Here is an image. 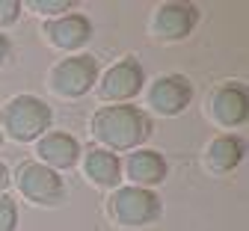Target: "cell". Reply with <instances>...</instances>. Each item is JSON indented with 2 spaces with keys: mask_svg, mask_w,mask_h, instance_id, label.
Listing matches in <instances>:
<instances>
[{
  "mask_svg": "<svg viewBox=\"0 0 249 231\" xmlns=\"http://www.w3.org/2000/svg\"><path fill=\"white\" fill-rule=\"evenodd\" d=\"M92 134L107 145V151H131L151 137V119L131 104L101 107L92 116Z\"/></svg>",
  "mask_w": 249,
  "mask_h": 231,
  "instance_id": "obj_1",
  "label": "cell"
},
{
  "mask_svg": "<svg viewBox=\"0 0 249 231\" xmlns=\"http://www.w3.org/2000/svg\"><path fill=\"white\" fill-rule=\"evenodd\" d=\"M51 122H53L51 107L36 95H18L0 110V124H3V130L18 142H30V140L45 137Z\"/></svg>",
  "mask_w": 249,
  "mask_h": 231,
  "instance_id": "obj_2",
  "label": "cell"
},
{
  "mask_svg": "<svg viewBox=\"0 0 249 231\" xmlns=\"http://www.w3.org/2000/svg\"><path fill=\"white\" fill-rule=\"evenodd\" d=\"M160 213H163L160 199L145 187H119L110 195V216L128 228L151 225L160 219Z\"/></svg>",
  "mask_w": 249,
  "mask_h": 231,
  "instance_id": "obj_3",
  "label": "cell"
},
{
  "mask_svg": "<svg viewBox=\"0 0 249 231\" xmlns=\"http://www.w3.org/2000/svg\"><path fill=\"white\" fill-rule=\"evenodd\" d=\"M15 181H18V190L36 205L56 208V205L66 202V181L59 178L56 169L45 166V163H39V160L21 163L18 172H15Z\"/></svg>",
  "mask_w": 249,
  "mask_h": 231,
  "instance_id": "obj_4",
  "label": "cell"
},
{
  "mask_svg": "<svg viewBox=\"0 0 249 231\" xmlns=\"http://www.w3.org/2000/svg\"><path fill=\"white\" fill-rule=\"evenodd\" d=\"M98 80V59L92 53H77L53 65L51 71V89L62 98H80Z\"/></svg>",
  "mask_w": 249,
  "mask_h": 231,
  "instance_id": "obj_5",
  "label": "cell"
},
{
  "mask_svg": "<svg viewBox=\"0 0 249 231\" xmlns=\"http://www.w3.org/2000/svg\"><path fill=\"white\" fill-rule=\"evenodd\" d=\"M145 83V71H142V65L134 59V56H124L122 62H116L113 69L101 77L98 83V95L104 98V101H128V98L140 95Z\"/></svg>",
  "mask_w": 249,
  "mask_h": 231,
  "instance_id": "obj_6",
  "label": "cell"
},
{
  "mask_svg": "<svg viewBox=\"0 0 249 231\" xmlns=\"http://www.w3.org/2000/svg\"><path fill=\"white\" fill-rule=\"evenodd\" d=\"M190 101H193V83L184 74H163L148 89V104L160 116H178L187 110Z\"/></svg>",
  "mask_w": 249,
  "mask_h": 231,
  "instance_id": "obj_7",
  "label": "cell"
},
{
  "mask_svg": "<svg viewBox=\"0 0 249 231\" xmlns=\"http://www.w3.org/2000/svg\"><path fill=\"white\" fill-rule=\"evenodd\" d=\"M196 21H199L196 6H190V3H163L154 12V33L166 42H178V39L190 36Z\"/></svg>",
  "mask_w": 249,
  "mask_h": 231,
  "instance_id": "obj_8",
  "label": "cell"
},
{
  "mask_svg": "<svg viewBox=\"0 0 249 231\" xmlns=\"http://www.w3.org/2000/svg\"><path fill=\"white\" fill-rule=\"evenodd\" d=\"M45 36L51 39V45L62 48V51H77L92 39V24L86 15L71 12V15H62L45 24Z\"/></svg>",
  "mask_w": 249,
  "mask_h": 231,
  "instance_id": "obj_9",
  "label": "cell"
},
{
  "mask_svg": "<svg viewBox=\"0 0 249 231\" xmlns=\"http://www.w3.org/2000/svg\"><path fill=\"white\" fill-rule=\"evenodd\" d=\"M211 110H213V119L226 124V127H237L246 122L249 116V95L240 83H226L213 92L211 98Z\"/></svg>",
  "mask_w": 249,
  "mask_h": 231,
  "instance_id": "obj_10",
  "label": "cell"
},
{
  "mask_svg": "<svg viewBox=\"0 0 249 231\" xmlns=\"http://www.w3.org/2000/svg\"><path fill=\"white\" fill-rule=\"evenodd\" d=\"M36 154L42 157L39 163H45L51 169H71L80 157V142L66 130H51V134L39 137Z\"/></svg>",
  "mask_w": 249,
  "mask_h": 231,
  "instance_id": "obj_11",
  "label": "cell"
},
{
  "mask_svg": "<svg viewBox=\"0 0 249 231\" xmlns=\"http://www.w3.org/2000/svg\"><path fill=\"white\" fill-rule=\"evenodd\" d=\"M124 169H128V178L134 181V187H154V184H163L166 178V160L160 151L154 148H137L128 163H124Z\"/></svg>",
  "mask_w": 249,
  "mask_h": 231,
  "instance_id": "obj_12",
  "label": "cell"
},
{
  "mask_svg": "<svg viewBox=\"0 0 249 231\" xmlns=\"http://www.w3.org/2000/svg\"><path fill=\"white\" fill-rule=\"evenodd\" d=\"M83 172L98 187H116L122 181V163L107 148H89V154L83 160Z\"/></svg>",
  "mask_w": 249,
  "mask_h": 231,
  "instance_id": "obj_13",
  "label": "cell"
},
{
  "mask_svg": "<svg viewBox=\"0 0 249 231\" xmlns=\"http://www.w3.org/2000/svg\"><path fill=\"white\" fill-rule=\"evenodd\" d=\"M243 154H246L243 140L226 134V137H216V140L211 142V148H208V163H211L216 172H231V169H237V163L243 160Z\"/></svg>",
  "mask_w": 249,
  "mask_h": 231,
  "instance_id": "obj_14",
  "label": "cell"
},
{
  "mask_svg": "<svg viewBox=\"0 0 249 231\" xmlns=\"http://www.w3.org/2000/svg\"><path fill=\"white\" fill-rule=\"evenodd\" d=\"M18 228V205L12 195L0 193V231H15Z\"/></svg>",
  "mask_w": 249,
  "mask_h": 231,
  "instance_id": "obj_15",
  "label": "cell"
},
{
  "mask_svg": "<svg viewBox=\"0 0 249 231\" xmlns=\"http://www.w3.org/2000/svg\"><path fill=\"white\" fill-rule=\"evenodd\" d=\"M18 15H21V3H18V0H0V27L15 24Z\"/></svg>",
  "mask_w": 249,
  "mask_h": 231,
  "instance_id": "obj_16",
  "label": "cell"
},
{
  "mask_svg": "<svg viewBox=\"0 0 249 231\" xmlns=\"http://www.w3.org/2000/svg\"><path fill=\"white\" fill-rule=\"evenodd\" d=\"M30 6H33L36 12H45V15H51V12H66L71 3H69V0H33Z\"/></svg>",
  "mask_w": 249,
  "mask_h": 231,
  "instance_id": "obj_17",
  "label": "cell"
},
{
  "mask_svg": "<svg viewBox=\"0 0 249 231\" xmlns=\"http://www.w3.org/2000/svg\"><path fill=\"white\" fill-rule=\"evenodd\" d=\"M9 51H12V45H9V39L0 33V65H3L6 59H9Z\"/></svg>",
  "mask_w": 249,
  "mask_h": 231,
  "instance_id": "obj_18",
  "label": "cell"
},
{
  "mask_svg": "<svg viewBox=\"0 0 249 231\" xmlns=\"http://www.w3.org/2000/svg\"><path fill=\"white\" fill-rule=\"evenodd\" d=\"M6 184H9V169H6V163L0 160V193L6 190Z\"/></svg>",
  "mask_w": 249,
  "mask_h": 231,
  "instance_id": "obj_19",
  "label": "cell"
},
{
  "mask_svg": "<svg viewBox=\"0 0 249 231\" xmlns=\"http://www.w3.org/2000/svg\"><path fill=\"white\" fill-rule=\"evenodd\" d=\"M0 142H3V134H0Z\"/></svg>",
  "mask_w": 249,
  "mask_h": 231,
  "instance_id": "obj_20",
  "label": "cell"
}]
</instances>
